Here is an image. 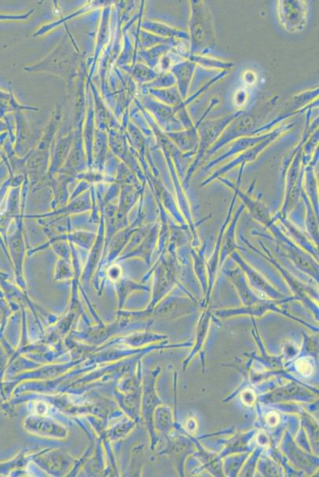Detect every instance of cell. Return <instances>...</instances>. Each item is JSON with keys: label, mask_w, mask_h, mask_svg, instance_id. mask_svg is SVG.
I'll use <instances>...</instances> for the list:
<instances>
[{"label": "cell", "mask_w": 319, "mask_h": 477, "mask_svg": "<svg viewBox=\"0 0 319 477\" xmlns=\"http://www.w3.org/2000/svg\"><path fill=\"white\" fill-rule=\"evenodd\" d=\"M224 183H226L229 188L234 191V194H236L238 196H240V199H243L244 205L247 207L251 215L253 216L254 219L260 222V224L264 225L267 227L274 232L276 236L280 238L283 234L280 232V230L277 229L274 225L275 221L270 216L268 208L265 206L263 201L260 199H254L247 194H244L243 192L240 191L239 186H234L229 181L220 179Z\"/></svg>", "instance_id": "cell-1"}, {"label": "cell", "mask_w": 319, "mask_h": 477, "mask_svg": "<svg viewBox=\"0 0 319 477\" xmlns=\"http://www.w3.org/2000/svg\"><path fill=\"white\" fill-rule=\"evenodd\" d=\"M282 24L291 32L299 31L306 23L305 4L300 1H283L280 4Z\"/></svg>", "instance_id": "cell-2"}, {"label": "cell", "mask_w": 319, "mask_h": 477, "mask_svg": "<svg viewBox=\"0 0 319 477\" xmlns=\"http://www.w3.org/2000/svg\"><path fill=\"white\" fill-rule=\"evenodd\" d=\"M231 256L238 264L240 269L242 270L254 289L259 290L263 294H268L271 297H280V294L271 286L269 282L267 281V279L263 274L256 271L252 267H250L237 252L232 253Z\"/></svg>", "instance_id": "cell-3"}, {"label": "cell", "mask_w": 319, "mask_h": 477, "mask_svg": "<svg viewBox=\"0 0 319 477\" xmlns=\"http://www.w3.org/2000/svg\"><path fill=\"white\" fill-rule=\"evenodd\" d=\"M223 272L226 274L229 281H231L234 287L236 288L244 303L249 304L258 303L261 301L258 295L254 293V290L250 288L248 284V280L240 267L232 269L225 268L223 269Z\"/></svg>", "instance_id": "cell-4"}, {"label": "cell", "mask_w": 319, "mask_h": 477, "mask_svg": "<svg viewBox=\"0 0 319 477\" xmlns=\"http://www.w3.org/2000/svg\"><path fill=\"white\" fill-rule=\"evenodd\" d=\"M245 208V206L244 205L240 206L233 219L231 220V224H229L227 230L224 232L220 256H219V265L221 267H223L224 262L226 261L227 258L229 256H231V254L234 252H236L237 249H243L239 247L235 242V231H236L240 216L242 215Z\"/></svg>", "instance_id": "cell-5"}, {"label": "cell", "mask_w": 319, "mask_h": 477, "mask_svg": "<svg viewBox=\"0 0 319 477\" xmlns=\"http://www.w3.org/2000/svg\"><path fill=\"white\" fill-rule=\"evenodd\" d=\"M237 198H238L237 194H234L233 199H232V201H231V206H229L228 214L226 217V219H225V221L223 222L220 232H219L216 249H214V251L212 254V256L210 258V261H209L208 264H207V271H208V274H208L207 283L209 284V286H210V287H209V290H212V288L213 287V284L214 283V280H216V274H217V267L218 265V259H219V256H220V250H221L222 241H223V237L224 232H225V230H226L227 227L229 225V221H231L232 212L234 210V205H235V203H236Z\"/></svg>", "instance_id": "cell-6"}, {"label": "cell", "mask_w": 319, "mask_h": 477, "mask_svg": "<svg viewBox=\"0 0 319 477\" xmlns=\"http://www.w3.org/2000/svg\"><path fill=\"white\" fill-rule=\"evenodd\" d=\"M263 247L265 252V255H264L263 253H261V255H263L266 259H268L269 262L273 263V265H274L277 269L279 270V272L282 274H283V276L287 280V282L291 285V288L294 290H296V292H299L300 294H302L303 292H305V289H306V287H305V286H303V285L300 281H298V280L293 277L289 272H287L285 268L282 267L280 263L277 262L276 261V258L271 256V253L264 247L263 245Z\"/></svg>", "instance_id": "cell-7"}, {"label": "cell", "mask_w": 319, "mask_h": 477, "mask_svg": "<svg viewBox=\"0 0 319 477\" xmlns=\"http://www.w3.org/2000/svg\"><path fill=\"white\" fill-rule=\"evenodd\" d=\"M204 249H202V250L197 254L196 256H194L195 261H196V270L197 274L198 277L200 278L201 279V283L207 285V276L205 273H204Z\"/></svg>", "instance_id": "cell-8"}, {"label": "cell", "mask_w": 319, "mask_h": 477, "mask_svg": "<svg viewBox=\"0 0 319 477\" xmlns=\"http://www.w3.org/2000/svg\"><path fill=\"white\" fill-rule=\"evenodd\" d=\"M25 14L24 15H13V14H0V20H7V19H25Z\"/></svg>", "instance_id": "cell-9"}]
</instances>
